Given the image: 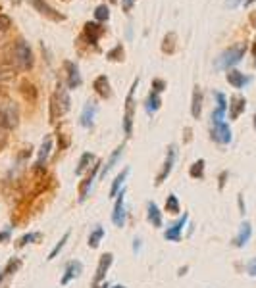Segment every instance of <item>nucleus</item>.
<instances>
[{
  "label": "nucleus",
  "instance_id": "f257e3e1",
  "mask_svg": "<svg viewBox=\"0 0 256 288\" xmlns=\"http://www.w3.org/2000/svg\"><path fill=\"white\" fill-rule=\"evenodd\" d=\"M72 108V98H70V92L68 87L64 83H58L56 85L54 92L50 94V104H48V117H50V123L58 121L60 117H64Z\"/></svg>",
  "mask_w": 256,
  "mask_h": 288
},
{
  "label": "nucleus",
  "instance_id": "f03ea898",
  "mask_svg": "<svg viewBox=\"0 0 256 288\" xmlns=\"http://www.w3.org/2000/svg\"><path fill=\"white\" fill-rule=\"evenodd\" d=\"M10 54H12V64L16 66L18 72H29V70H33L35 56H33V50H31L29 42H25V38L19 36L18 40L12 44Z\"/></svg>",
  "mask_w": 256,
  "mask_h": 288
},
{
  "label": "nucleus",
  "instance_id": "7ed1b4c3",
  "mask_svg": "<svg viewBox=\"0 0 256 288\" xmlns=\"http://www.w3.org/2000/svg\"><path fill=\"white\" fill-rule=\"evenodd\" d=\"M245 52H247V44H245V42H237V44L229 46L227 50H223V52L216 58L214 68H216V70H227V72H229L233 66H237L239 62L243 60Z\"/></svg>",
  "mask_w": 256,
  "mask_h": 288
},
{
  "label": "nucleus",
  "instance_id": "20e7f679",
  "mask_svg": "<svg viewBox=\"0 0 256 288\" xmlns=\"http://www.w3.org/2000/svg\"><path fill=\"white\" fill-rule=\"evenodd\" d=\"M19 125V106L14 100L0 102V127L4 131H14Z\"/></svg>",
  "mask_w": 256,
  "mask_h": 288
},
{
  "label": "nucleus",
  "instance_id": "39448f33",
  "mask_svg": "<svg viewBox=\"0 0 256 288\" xmlns=\"http://www.w3.org/2000/svg\"><path fill=\"white\" fill-rule=\"evenodd\" d=\"M139 87V79L133 81L131 89L128 92V98H126V113H124V133L126 137H131L133 133V117H135V90Z\"/></svg>",
  "mask_w": 256,
  "mask_h": 288
},
{
  "label": "nucleus",
  "instance_id": "423d86ee",
  "mask_svg": "<svg viewBox=\"0 0 256 288\" xmlns=\"http://www.w3.org/2000/svg\"><path fill=\"white\" fill-rule=\"evenodd\" d=\"M128 221V212H126V188L120 190V194L116 196V204H114V212H112V223L116 227H126Z\"/></svg>",
  "mask_w": 256,
  "mask_h": 288
},
{
  "label": "nucleus",
  "instance_id": "0eeeda50",
  "mask_svg": "<svg viewBox=\"0 0 256 288\" xmlns=\"http://www.w3.org/2000/svg\"><path fill=\"white\" fill-rule=\"evenodd\" d=\"M31 2V6L35 8L37 12L41 14V16H44L46 19H50V21H54V23H60V21H66V16L64 14H60L58 10H54L46 0H29Z\"/></svg>",
  "mask_w": 256,
  "mask_h": 288
},
{
  "label": "nucleus",
  "instance_id": "6e6552de",
  "mask_svg": "<svg viewBox=\"0 0 256 288\" xmlns=\"http://www.w3.org/2000/svg\"><path fill=\"white\" fill-rule=\"evenodd\" d=\"M112 261H114V255L110 252L104 253V255H100L96 273H94V277H92V288H100L102 281L106 279V273H108V269L112 267Z\"/></svg>",
  "mask_w": 256,
  "mask_h": 288
},
{
  "label": "nucleus",
  "instance_id": "1a4fd4ad",
  "mask_svg": "<svg viewBox=\"0 0 256 288\" xmlns=\"http://www.w3.org/2000/svg\"><path fill=\"white\" fill-rule=\"evenodd\" d=\"M100 167H102V163L94 162V165H92L91 169H89V173H87L85 180L79 184V200H81V202L87 198V194H89V190L92 188V184H94L96 177L100 175Z\"/></svg>",
  "mask_w": 256,
  "mask_h": 288
},
{
  "label": "nucleus",
  "instance_id": "9d476101",
  "mask_svg": "<svg viewBox=\"0 0 256 288\" xmlns=\"http://www.w3.org/2000/svg\"><path fill=\"white\" fill-rule=\"evenodd\" d=\"M175 156H177V148H175V144H171V146L168 148V156H166L164 167H162V171H160L158 177H156V186H160V184L170 177V173H171V169H173V163H175Z\"/></svg>",
  "mask_w": 256,
  "mask_h": 288
},
{
  "label": "nucleus",
  "instance_id": "9b49d317",
  "mask_svg": "<svg viewBox=\"0 0 256 288\" xmlns=\"http://www.w3.org/2000/svg\"><path fill=\"white\" fill-rule=\"evenodd\" d=\"M187 221H189V214H183L181 219H177L173 225H170V227L164 231L166 240H170V242H179V240H181L183 229H185V225H187Z\"/></svg>",
  "mask_w": 256,
  "mask_h": 288
},
{
  "label": "nucleus",
  "instance_id": "f8f14e48",
  "mask_svg": "<svg viewBox=\"0 0 256 288\" xmlns=\"http://www.w3.org/2000/svg\"><path fill=\"white\" fill-rule=\"evenodd\" d=\"M64 70H66V75H68V79H66V87H68V89H79L81 83H83L81 73H79V68H77L73 62L66 60V62H64Z\"/></svg>",
  "mask_w": 256,
  "mask_h": 288
},
{
  "label": "nucleus",
  "instance_id": "ddd939ff",
  "mask_svg": "<svg viewBox=\"0 0 256 288\" xmlns=\"http://www.w3.org/2000/svg\"><path fill=\"white\" fill-rule=\"evenodd\" d=\"M50 150H52V137H46L43 141V144H41V148H39V156H37V163H35L37 173H41L46 167V162L50 158Z\"/></svg>",
  "mask_w": 256,
  "mask_h": 288
},
{
  "label": "nucleus",
  "instance_id": "4468645a",
  "mask_svg": "<svg viewBox=\"0 0 256 288\" xmlns=\"http://www.w3.org/2000/svg\"><path fill=\"white\" fill-rule=\"evenodd\" d=\"M102 33H104V27L98 21H87L85 27H83V36L87 38V42L92 44V46H96V42L102 36Z\"/></svg>",
  "mask_w": 256,
  "mask_h": 288
},
{
  "label": "nucleus",
  "instance_id": "2eb2a0df",
  "mask_svg": "<svg viewBox=\"0 0 256 288\" xmlns=\"http://www.w3.org/2000/svg\"><path fill=\"white\" fill-rule=\"evenodd\" d=\"M83 273V263L79 261V259H72V261H68V265H66V269H64V275H62V285L66 287V285H70L73 279H77L79 275Z\"/></svg>",
  "mask_w": 256,
  "mask_h": 288
},
{
  "label": "nucleus",
  "instance_id": "dca6fc26",
  "mask_svg": "<svg viewBox=\"0 0 256 288\" xmlns=\"http://www.w3.org/2000/svg\"><path fill=\"white\" fill-rule=\"evenodd\" d=\"M212 139L219 144H229L231 143V129L229 125L223 121V123H216L212 125Z\"/></svg>",
  "mask_w": 256,
  "mask_h": 288
},
{
  "label": "nucleus",
  "instance_id": "f3484780",
  "mask_svg": "<svg viewBox=\"0 0 256 288\" xmlns=\"http://www.w3.org/2000/svg\"><path fill=\"white\" fill-rule=\"evenodd\" d=\"M124 150H126V146H124V144H120V146H118V148H116V150L112 152V156H110V158H108V162H106V163H102V167H100V175H98L100 179H104V177L108 175L110 171L114 169V165H116V163L120 162V158H122V154H124Z\"/></svg>",
  "mask_w": 256,
  "mask_h": 288
},
{
  "label": "nucleus",
  "instance_id": "a211bd4d",
  "mask_svg": "<svg viewBox=\"0 0 256 288\" xmlns=\"http://www.w3.org/2000/svg\"><path fill=\"white\" fill-rule=\"evenodd\" d=\"M92 89H94V92L100 96V98H110L112 96V87H110V81L106 75H98L94 81H92Z\"/></svg>",
  "mask_w": 256,
  "mask_h": 288
},
{
  "label": "nucleus",
  "instance_id": "6ab92c4d",
  "mask_svg": "<svg viewBox=\"0 0 256 288\" xmlns=\"http://www.w3.org/2000/svg\"><path fill=\"white\" fill-rule=\"evenodd\" d=\"M225 79H227V83H229L233 89H243L245 85L251 83V77H247L245 73L237 72V70H229L227 75H225Z\"/></svg>",
  "mask_w": 256,
  "mask_h": 288
},
{
  "label": "nucleus",
  "instance_id": "aec40b11",
  "mask_svg": "<svg viewBox=\"0 0 256 288\" xmlns=\"http://www.w3.org/2000/svg\"><path fill=\"white\" fill-rule=\"evenodd\" d=\"M251 236H253V227H251V223H249V221H243L237 236H235V240H233V244H235L237 248H243V246H247V242L251 240Z\"/></svg>",
  "mask_w": 256,
  "mask_h": 288
},
{
  "label": "nucleus",
  "instance_id": "412c9836",
  "mask_svg": "<svg viewBox=\"0 0 256 288\" xmlns=\"http://www.w3.org/2000/svg\"><path fill=\"white\" fill-rule=\"evenodd\" d=\"M245 108H247V100H245V96L235 94V96L229 98V117H231V119H237L239 115L245 111Z\"/></svg>",
  "mask_w": 256,
  "mask_h": 288
},
{
  "label": "nucleus",
  "instance_id": "4be33fe9",
  "mask_svg": "<svg viewBox=\"0 0 256 288\" xmlns=\"http://www.w3.org/2000/svg\"><path fill=\"white\" fill-rule=\"evenodd\" d=\"M94 115H96V102L89 100V102L85 104L83 111H81L79 123H81L83 127H92V123H94Z\"/></svg>",
  "mask_w": 256,
  "mask_h": 288
},
{
  "label": "nucleus",
  "instance_id": "5701e85b",
  "mask_svg": "<svg viewBox=\"0 0 256 288\" xmlns=\"http://www.w3.org/2000/svg\"><path fill=\"white\" fill-rule=\"evenodd\" d=\"M146 219H148V223L152 225V227H162V212H160V208L154 204V202H148L146 204Z\"/></svg>",
  "mask_w": 256,
  "mask_h": 288
},
{
  "label": "nucleus",
  "instance_id": "b1692460",
  "mask_svg": "<svg viewBox=\"0 0 256 288\" xmlns=\"http://www.w3.org/2000/svg\"><path fill=\"white\" fill-rule=\"evenodd\" d=\"M201 113H202V90L201 87L197 85L195 90H193V102H191V115L195 119H201Z\"/></svg>",
  "mask_w": 256,
  "mask_h": 288
},
{
  "label": "nucleus",
  "instance_id": "393cba45",
  "mask_svg": "<svg viewBox=\"0 0 256 288\" xmlns=\"http://www.w3.org/2000/svg\"><path fill=\"white\" fill-rule=\"evenodd\" d=\"M94 156H92L91 152H85V154H81V158H79V163H77V167H75V175H83L85 171H89L92 165H94Z\"/></svg>",
  "mask_w": 256,
  "mask_h": 288
},
{
  "label": "nucleus",
  "instance_id": "a878e982",
  "mask_svg": "<svg viewBox=\"0 0 256 288\" xmlns=\"http://www.w3.org/2000/svg\"><path fill=\"white\" fill-rule=\"evenodd\" d=\"M175 50H177V35H175L173 31H170V33L162 38V52L168 56H171V54H175Z\"/></svg>",
  "mask_w": 256,
  "mask_h": 288
},
{
  "label": "nucleus",
  "instance_id": "bb28decb",
  "mask_svg": "<svg viewBox=\"0 0 256 288\" xmlns=\"http://www.w3.org/2000/svg\"><path fill=\"white\" fill-rule=\"evenodd\" d=\"M16 75H18V70L12 62H0V83L12 81Z\"/></svg>",
  "mask_w": 256,
  "mask_h": 288
},
{
  "label": "nucleus",
  "instance_id": "cd10ccee",
  "mask_svg": "<svg viewBox=\"0 0 256 288\" xmlns=\"http://www.w3.org/2000/svg\"><path fill=\"white\" fill-rule=\"evenodd\" d=\"M128 175H129V167H126L122 173H118V177L114 179L112 188H110V198H116V196L120 194V190L124 188V182H126V179H128Z\"/></svg>",
  "mask_w": 256,
  "mask_h": 288
},
{
  "label": "nucleus",
  "instance_id": "c85d7f7f",
  "mask_svg": "<svg viewBox=\"0 0 256 288\" xmlns=\"http://www.w3.org/2000/svg\"><path fill=\"white\" fill-rule=\"evenodd\" d=\"M146 111L148 113H156L158 109H160V106H162V98H160V94L158 92H154V90H150V94L146 96Z\"/></svg>",
  "mask_w": 256,
  "mask_h": 288
},
{
  "label": "nucleus",
  "instance_id": "c756f323",
  "mask_svg": "<svg viewBox=\"0 0 256 288\" xmlns=\"http://www.w3.org/2000/svg\"><path fill=\"white\" fill-rule=\"evenodd\" d=\"M19 90H21V94L25 96V100H29V102H37V89H35L33 83H29L27 79H23L21 85H19Z\"/></svg>",
  "mask_w": 256,
  "mask_h": 288
},
{
  "label": "nucleus",
  "instance_id": "7c9ffc66",
  "mask_svg": "<svg viewBox=\"0 0 256 288\" xmlns=\"http://www.w3.org/2000/svg\"><path fill=\"white\" fill-rule=\"evenodd\" d=\"M102 238H104V229H102L100 225H96V227L91 231V234H89V248L96 250V248L100 246Z\"/></svg>",
  "mask_w": 256,
  "mask_h": 288
},
{
  "label": "nucleus",
  "instance_id": "2f4dec72",
  "mask_svg": "<svg viewBox=\"0 0 256 288\" xmlns=\"http://www.w3.org/2000/svg\"><path fill=\"white\" fill-rule=\"evenodd\" d=\"M68 240H70V231H68V233H64V236L56 242V246L50 250V253H48V257H46V259H48V261H52L54 257H58V253L64 250V246H66V242H68Z\"/></svg>",
  "mask_w": 256,
  "mask_h": 288
},
{
  "label": "nucleus",
  "instance_id": "473e14b6",
  "mask_svg": "<svg viewBox=\"0 0 256 288\" xmlns=\"http://www.w3.org/2000/svg\"><path fill=\"white\" fill-rule=\"evenodd\" d=\"M166 212L168 214H171V216H175V214H179L181 212V206H179V200L175 194H170L168 200H166Z\"/></svg>",
  "mask_w": 256,
  "mask_h": 288
},
{
  "label": "nucleus",
  "instance_id": "72a5a7b5",
  "mask_svg": "<svg viewBox=\"0 0 256 288\" xmlns=\"http://www.w3.org/2000/svg\"><path fill=\"white\" fill-rule=\"evenodd\" d=\"M189 177L191 179H202L204 177V160H197L189 169Z\"/></svg>",
  "mask_w": 256,
  "mask_h": 288
},
{
  "label": "nucleus",
  "instance_id": "f704fd0d",
  "mask_svg": "<svg viewBox=\"0 0 256 288\" xmlns=\"http://www.w3.org/2000/svg\"><path fill=\"white\" fill-rule=\"evenodd\" d=\"M124 46L122 44H116L112 50H108L106 52V60H110V62H124Z\"/></svg>",
  "mask_w": 256,
  "mask_h": 288
},
{
  "label": "nucleus",
  "instance_id": "c9c22d12",
  "mask_svg": "<svg viewBox=\"0 0 256 288\" xmlns=\"http://www.w3.org/2000/svg\"><path fill=\"white\" fill-rule=\"evenodd\" d=\"M94 19L98 21V23H102V21H108L110 19V8L106 4H100V6H96V10H94Z\"/></svg>",
  "mask_w": 256,
  "mask_h": 288
},
{
  "label": "nucleus",
  "instance_id": "e433bc0d",
  "mask_svg": "<svg viewBox=\"0 0 256 288\" xmlns=\"http://www.w3.org/2000/svg\"><path fill=\"white\" fill-rule=\"evenodd\" d=\"M10 27H12V19H10V16L0 14V36L6 35V33L10 31Z\"/></svg>",
  "mask_w": 256,
  "mask_h": 288
},
{
  "label": "nucleus",
  "instance_id": "4c0bfd02",
  "mask_svg": "<svg viewBox=\"0 0 256 288\" xmlns=\"http://www.w3.org/2000/svg\"><path fill=\"white\" fill-rule=\"evenodd\" d=\"M41 238V234L39 233H29L25 234V236H21L18 242V248H23V246H27V244H31V242H35V240H39Z\"/></svg>",
  "mask_w": 256,
  "mask_h": 288
},
{
  "label": "nucleus",
  "instance_id": "58836bf2",
  "mask_svg": "<svg viewBox=\"0 0 256 288\" xmlns=\"http://www.w3.org/2000/svg\"><path fill=\"white\" fill-rule=\"evenodd\" d=\"M19 267H21V259H18V257H12V259L8 261V265L4 267V273H6V275H14Z\"/></svg>",
  "mask_w": 256,
  "mask_h": 288
},
{
  "label": "nucleus",
  "instance_id": "ea45409f",
  "mask_svg": "<svg viewBox=\"0 0 256 288\" xmlns=\"http://www.w3.org/2000/svg\"><path fill=\"white\" fill-rule=\"evenodd\" d=\"M223 117H225V109L216 108L214 111H212V125H216V123H223Z\"/></svg>",
  "mask_w": 256,
  "mask_h": 288
},
{
  "label": "nucleus",
  "instance_id": "a19ab883",
  "mask_svg": "<svg viewBox=\"0 0 256 288\" xmlns=\"http://www.w3.org/2000/svg\"><path fill=\"white\" fill-rule=\"evenodd\" d=\"M70 146V137L66 133H58V148L60 150H66Z\"/></svg>",
  "mask_w": 256,
  "mask_h": 288
},
{
  "label": "nucleus",
  "instance_id": "79ce46f5",
  "mask_svg": "<svg viewBox=\"0 0 256 288\" xmlns=\"http://www.w3.org/2000/svg\"><path fill=\"white\" fill-rule=\"evenodd\" d=\"M166 89V81H162V79H152V90L154 92H162V90Z\"/></svg>",
  "mask_w": 256,
  "mask_h": 288
},
{
  "label": "nucleus",
  "instance_id": "37998d69",
  "mask_svg": "<svg viewBox=\"0 0 256 288\" xmlns=\"http://www.w3.org/2000/svg\"><path fill=\"white\" fill-rule=\"evenodd\" d=\"M216 100H218V108L227 109V102H225V96L221 92H216Z\"/></svg>",
  "mask_w": 256,
  "mask_h": 288
},
{
  "label": "nucleus",
  "instance_id": "c03bdc74",
  "mask_svg": "<svg viewBox=\"0 0 256 288\" xmlns=\"http://www.w3.org/2000/svg\"><path fill=\"white\" fill-rule=\"evenodd\" d=\"M8 131H4L2 127H0V152H2V148L6 146V143H8V135H6Z\"/></svg>",
  "mask_w": 256,
  "mask_h": 288
},
{
  "label": "nucleus",
  "instance_id": "a18cd8bd",
  "mask_svg": "<svg viewBox=\"0 0 256 288\" xmlns=\"http://www.w3.org/2000/svg\"><path fill=\"white\" fill-rule=\"evenodd\" d=\"M247 271H249V275H251V277H256V257L249 261V265H247Z\"/></svg>",
  "mask_w": 256,
  "mask_h": 288
},
{
  "label": "nucleus",
  "instance_id": "49530a36",
  "mask_svg": "<svg viewBox=\"0 0 256 288\" xmlns=\"http://www.w3.org/2000/svg\"><path fill=\"white\" fill-rule=\"evenodd\" d=\"M133 4H135V0H122V6H124L126 12H129L133 8Z\"/></svg>",
  "mask_w": 256,
  "mask_h": 288
},
{
  "label": "nucleus",
  "instance_id": "de8ad7c7",
  "mask_svg": "<svg viewBox=\"0 0 256 288\" xmlns=\"http://www.w3.org/2000/svg\"><path fill=\"white\" fill-rule=\"evenodd\" d=\"M133 242H135V244H133V252L137 253L139 250H141V240H139V238H135Z\"/></svg>",
  "mask_w": 256,
  "mask_h": 288
},
{
  "label": "nucleus",
  "instance_id": "09e8293b",
  "mask_svg": "<svg viewBox=\"0 0 256 288\" xmlns=\"http://www.w3.org/2000/svg\"><path fill=\"white\" fill-rule=\"evenodd\" d=\"M4 240H10V231H2L0 233V242H4Z\"/></svg>",
  "mask_w": 256,
  "mask_h": 288
},
{
  "label": "nucleus",
  "instance_id": "8fccbe9b",
  "mask_svg": "<svg viewBox=\"0 0 256 288\" xmlns=\"http://www.w3.org/2000/svg\"><path fill=\"white\" fill-rule=\"evenodd\" d=\"M249 19H251L253 27H256V12H251V16H249Z\"/></svg>",
  "mask_w": 256,
  "mask_h": 288
},
{
  "label": "nucleus",
  "instance_id": "3c124183",
  "mask_svg": "<svg viewBox=\"0 0 256 288\" xmlns=\"http://www.w3.org/2000/svg\"><path fill=\"white\" fill-rule=\"evenodd\" d=\"M239 208H241V214L245 216V204H243V196H239Z\"/></svg>",
  "mask_w": 256,
  "mask_h": 288
},
{
  "label": "nucleus",
  "instance_id": "603ef678",
  "mask_svg": "<svg viewBox=\"0 0 256 288\" xmlns=\"http://www.w3.org/2000/svg\"><path fill=\"white\" fill-rule=\"evenodd\" d=\"M239 2H241V0H227V6H229V8H235Z\"/></svg>",
  "mask_w": 256,
  "mask_h": 288
},
{
  "label": "nucleus",
  "instance_id": "864d4df0",
  "mask_svg": "<svg viewBox=\"0 0 256 288\" xmlns=\"http://www.w3.org/2000/svg\"><path fill=\"white\" fill-rule=\"evenodd\" d=\"M253 54H255V58H256V38H255V42H253Z\"/></svg>",
  "mask_w": 256,
  "mask_h": 288
},
{
  "label": "nucleus",
  "instance_id": "5fc2aeb1",
  "mask_svg": "<svg viewBox=\"0 0 256 288\" xmlns=\"http://www.w3.org/2000/svg\"><path fill=\"white\" fill-rule=\"evenodd\" d=\"M253 2H256V0H245V4L249 6V4H253Z\"/></svg>",
  "mask_w": 256,
  "mask_h": 288
},
{
  "label": "nucleus",
  "instance_id": "6e6d98bb",
  "mask_svg": "<svg viewBox=\"0 0 256 288\" xmlns=\"http://www.w3.org/2000/svg\"><path fill=\"white\" fill-rule=\"evenodd\" d=\"M0 98H4V89L0 87Z\"/></svg>",
  "mask_w": 256,
  "mask_h": 288
},
{
  "label": "nucleus",
  "instance_id": "4d7b16f0",
  "mask_svg": "<svg viewBox=\"0 0 256 288\" xmlns=\"http://www.w3.org/2000/svg\"><path fill=\"white\" fill-rule=\"evenodd\" d=\"M4 275H6V273L2 271V273H0V283H2V279H4Z\"/></svg>",
  "mask_w": 256,
  "mask_h": 288
},
{
  "label": "nucleus",
  "instance_id": "13d9d810",
  "mask_svg": "<svg viewBox=\"0 0 256 288\" xmlns=\"http://www.w3.org/2000/svg\"><path fill=\"white\" fill-rule=\"evenodd\" d=\"M100 288H110V287H108V285H106V283H104V285H102V287H100Z\"/></svg>",
  "mask_w": 256,
  "mask_h": 288
},
{
  "label": "nucleus",
  "instance_id": "bf43d9fd",
  "mask_svg": "<svg viewBox=\"0 0 256 288\" xmlns=\"http://www.w3.org/2000/svg\"><path fill=\"white\" fill-rule=\"evenodd\" d=\"M114 288H126V287H122V285H118V287H114Z\"/></svg>",
  "mask_w": 256,
  "mask_h": 288
},
{
  "label": "nucleus",
  "instance_id": "052dcab7",
  "mask_svg": "<svg viewBox=\"0 0 256 288\" xmlns=\"http://www.w3.org/2000/svg\"><path fill=\"white\" fill-rule=\"evenodd\" d=\"M255 127H256V113H255Z\"/></svg>",
  "mask_w": 256,
  "mask_h": 288
},
{
  "label": "nucleus",
  "instance_id": "680f3d73",
  "mask_svg": "<svg viewBox=\"0 0 256 288\" xmlns=\"http://www.w3.org/2000/svg\"><path fill=\"white\" fill-rule=\"evenodd\" d=\"M112 2H118V0H112Z\"/></svg>",
  "mask_w": 256,
  "mask_h": 288
}]
</instances>
